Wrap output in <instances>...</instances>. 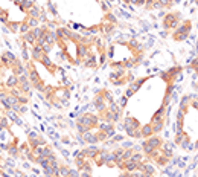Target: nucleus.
<instances>
[{
  "mask_svg": "<svg viewBox=\"0 0 198 177\" xmlns=\"http://www.w3.org/2000/svg\"><path fill=\"white\" fill-rule=\"evenodd\" d=\"M163 139L159 136V134H152L151 138H148V139H145V141L142 142V151L145 156H150L152 151H155V150H160L162 148V145H163Z\"/></svg>",
  "mask_w": 198,
  "mask_h": 177,
  "instance_id": "f257e3e1",
  "label": "nucleus"
},
{
  "mask_svg": "<svg viewBox=\"0 0 198 177\" xmlns=\"http://www.w3.org/2000/svg\"><path fill=\"white\" fill-rule=\"evenodd\" d=\"M181 23V14L178 11L174 12H168L163 15V20H162V24L166 31H174L178 24Z\"/></svg>",
  "mask_w": 198,
  "mask_h": 177,
  "instance_id": "f03ea898",
  "label": "nucleus"
},
{
  "mask_svg": "<svg viewBox=\"0 0 198 177\" xmlns=\"http://www.w3.org/2000/svg\"><path fill=\"white\" fill-rule=\"evenodd\" d=\"M190 29H192V23H190L189 20L181 22V23L178 24L174 31H172V38H174L175 41H183V40H186L187 38L189 32H190Z\"/></svg>",
  "mask_w": 198,
  "mask_h": 177,
  "instance_id": "7ed1b4c3",
  "label": "nucleus"
},
{
  "mask_svg": "<svg viewBox=\"0 0 198 177\" xmlns=\"http://www.w3.org/2000/svg\"><path fill=\"white\" fill-rule=\"evenodd\" d=\"M99 115H93V113H82L81 116H78L76 119V122L78 124H82V125H85L89 130H94V128H98V125H99Z\"/></svg>",
  "mask_w": 198,
  "mask_h": 177,
  "instance_id": "20e7f679",
  "label": "nucleus"
},
{
  "mask_svg": "<svg viewBox=\"0 0 198 177\" xmlns=\"http://www.w3.org/2000/svg\"><path fill=\"white\" fill-rule=\"evenodd\" d=\"M0 60H2V64H3L5 69H12L14 67V63L17 61V57H15V54L11 52V50H5V52L0 54Z\"/></svg>",
  "mask_w": 198,
  "mask_h": 177,
  "instance_id": "39448f33",
  "label": "nucleus"
},
{
  "mask_svg": "<svg viewBox=\"0 0 198 177\" xmlns=\"http://www.w3.org/2000/svg\"><path fill=\"white\" fill-rule=\"evenodd\" d=\"M146 80H148L146 76H143V78H139V80H134V81H133V83L128 86V89H127V92H125V96H127V98H131V96L136 93L139 89H142V86L146 83Z\"/></svg>",
  "mask_w": 198,
  "mask_h": 177,
  "instance_id": "423d86ee",
  "label": "nucleus"
},
{
  "mask_svg": "<svg viewBox=\"0 0 198 177\" xmlns=\"http://www.w3.org/2000/svg\"><path fill=\"white\" fill-rule=\"evenodd\" d=\"M181 72V67H171L169 70H166V72H163L160 76H162V80L163 81H166L168 84H174V81H175V78H177V75Z\"/></svg>",
  "mask_w": 198,
  "mask_h": 177,
  "instance_id": "0eeeda50",
  "label": "nucleus"
},
{
  "mask_svg": "<svg viewBox=\"0 0 198 177\" xmlns=\"http://www.w3.org/2000/svg\"><path fill=\"white\" fill-rule=\"evenodd\" d=\"M124 130H125V133L129 130H140V122L137 121L136 118H133V116H125V119H124Z\"/></svg>",
  "mask_w": 198,
  "mask_h": 177,
  "instance_id": "6e6552de",
  "label": "nucleus"
},
{
  "mask_svg": "<svg viewBox=\"0 0 198 177\" xmlns=\"http://www.w3.org/2000/svg\"><path fill=\"white\" fill-rule=\"evenodd\" d=\"M93 106L96 107V110H98L99 113L108 108V104L105 102L104 96H102V90H101L99 93H96V96H94V101H93Z\"/></svg>",
  "mask_w": 198,
  "mask_h": 177,
  "instance_id": "1a4fd4ad",
  "label": "nucleus"
},
{
  "mask_svg": "<svg viewBox=\"0 0 198 177\" xmlns=\"http://www.w3.org/2000/svg\"><path fill=\"white\" fill-rule=\"evenodd\" d=\"M89 54H90V46H87V44H84V43H78V44H76V58L78 60L82 61Z\"/></svg>",
  "mask_w": 198,
  "mask_h": 177,
  "instance_id": "9d476101",
  "label": "nucleus"
},
{
  "mask_svg": "<svg viewBox=\"0 0 198 177\" xmlns=\"http://www.w3.org/2000/svg\"><path fill=\"white\" fill-rule=\"evenodd\" d=\"M31 57L34 61H41V58L44 57V50H43V47L40 46L38 43H35L34 46H32V50H31Z\"/></svg>",
  "mask_w": 198,
  "mask_h": 177,
  "instance_id": "9b49d317",
  "label": "nucleus"
},
{
  "mask_svg": "<svg viewBox=\"0 0 198 177\" xmlns=\"http://www.w3.org/2000/svg\"><path fill=\"white\" fill-rule=\"evenodd\" d=\"M82 136V142L84 143H89V145H96V143H99L98 142V138H96V133H93V130H89L85 131Z\"/></svg>",
  "mask_w": 198,
  "mask_h": 177,
  "instance_id": "f8f14e48",
  "label": "nucleus"
},
{
  "mask_svg": "<svg viewBox=\"0 0 198 177\" xmlns=\"http://www.w3.org/2000/svg\"><path fill=\"white\" fill-rule=\"evenodd\" d=\"M12 73L14 75H17V76H20V75H23L24 72H29L26 69V64H24V61H20V60L17 58V61L14 63V67L11 69Z\"/></svg>",
  "mask_w": 198,
  "mask_h": 177,
  "instance_id": "ddd939ff",
  "label": "nucleus"
},
{
  "mask_svg": "<svg viewBox=\"0 0 198 177\" xmlns=\"http://www.w3.org/2000/svg\"><path fill=\"white\" fill-rule=\"evenodd\" d=\"M82 151H84V154H85V157H87V159L93 160L94 157H96V156L99 154L101 148H98L96 145H89V147H87V148H84Z\"/></svg>",
  "mask_w": 198,
  "mask_h": 177,
  "instance_id": "4468645a",
  "label": "nucleus"
},
{
  "mask_svg": "<svg viewBox=\"0 0 198 177\" xmlns=\"http://www.w3.org/2000/svg\"><path fill=\"white\" fill-rule=\"evenodd\" d=\"M40 63H41V64H43V66H44V67H46V69L50 72V73H55V72H57V69H58V67H57V66L52 63V60L49 58V55H47V54H44V57L41 58V61H40Z\"/></svg>",
  "mask_w": 198,
  "mask_h": 177,
  "instance_id": "2eb2a0df",
  "label": "nucleus"
},
{
  "mask_svg": "<svg viewBox=\"0 0 198 177\" xmlns=\"http://www.w3.org/2000/svg\"><path fill=\"white\" fill-rule=\"evenodd\" d=\"M29 81H31L32 86H35V84H38L40 81H41V80H40V75H38V70L35 69L34 64H32L31 69H29Z\"/></svg>",
  "mask_w": 198,
  "mask_h": 177,
  "instance_id": "dca6fc26",
  "label": "nucleus"
},
{
  "mask_svg": "<svg viewBox=\"0 0 198 177\" xmlns=\"http://www.w3.org/2000/svg\"><path fill=\"white\" fill-rule=\"evenodd\" d=\"M140 134H142V138H143V139L151 138L152 134H154V130H152L151 124H145V125H142V127H140Z\"/></svg>",
  "mask_w": 198,
  "mask_h": 177,
  "instance_id": "f3484780",
  "label": "nucleus"
},
{
  "mask_svg": "<svg viewBox=\"0 0 198 177\" xmlns=\"http://www.w3.org/2000/svg\"><path fill=\"white\" fill-rule=\"evenodd\" d=\"M22 40L26 41L29 46H34L35 43H37V37H35V34H34V31H32V29H31L29 32L23 34V35H22Z\"/></svg>",
  "mask_w": 198,
  "mask_h": 177,
  "instance_id": "a211bd4d",
  "label": "nucleus"
},
{
  "mask_svg": "<svg viewBox=\"0 0 198 177\" xmlns=\"http://www.w3.org/2000/svg\"><path fill=\"white\" fill-rule=\"evenodd\" d=\"M18 84H20V81H18V76L12 73V75H9V76H8V80H6L5 86H6L8 89H14V87H18Z\"/></svg>",
  "mask_w": 198,
  "mask_h": 177,
  "instance_id": "6ab92c4d",
  "label": "nucleus"
},
{
  "mask_svg": "<svg viewBox=\"0 0 198 177\" xmlns=\"http://www.w3.org/2000/svg\"><path fill=\"white\" fill-rule=\"evenodd\" d=\"M11 138H12V134H11V131H9V128H3V130L0 131V141H2V142L12 143L14 139H11Z\"/></svg>",
  "mask_w": 198,
  "mask_h": 177,
  "instance_id": "aec40b11",
  "label": "nucleus"
},
{
  "mask_svg": "<svg viewBox=\"0 0 198 177\" xmlns=\"http://www.w3.org/2000/svg\"><path fill=\"white\" fill-rule=\"evenodd\" d=\"M41 11H43L41 8H38L37 5H34V6H32L29 11L26 12V15H28V17H32V18H40V14H41Z\"/></svg>",
  "mask_w": 198,
  "mask_h": 177,
  "instance_id": "412c9836",
  "label": "nucleus"
},
{
  "mask_svg": "<svg viewBox=\"0 0 198 177\" xmlns=\"http://www.w3.org/2000/svg\"><path fill=\"white\" fill-rule=\"evenodd\" d=\"M137 169V164L134 162V160H125V165H124V171H128V173H133V171H136Z\"/></svg>",
  "mask_w": 198,
  "mask_h": 177,
  "instance_id": "4be33fe9",
  "label": "nucleus"
},
{
  "mask_svg": "<svg viewBox=\"0 0 198 177\" xmlns=\"http://www.w3.org/2000/svg\"><path fill=\"white\" fill-rule=\"evenodd\" d=\"M169 160H171L169 157H166L163 153H160V154H159V157H157L154 162H155V164H157L159 166H166L168 164H169Z\"/></svg>",
  "mask_w": 198,
  "mask_h": 177,
  "instance_id": "5701e85b",
  "label": "nucleus"
},
{
  "mask_svg": "<svg viewBox=\"0 0 198 177\" xmlns=\"http://www.w3.org/2000/svg\"><path fill=\"white\" fill-rule=\"evenodd\" d=\"M8 154H9L11 157H18V154H20V148L17 147V143H15V142H12L11 145H9V148H8Z\"/></svg>",
  "mask_w": 198,
  "mask_h": 177,
  "instance_id": "b1692460",
  "label": "nucleus"
},
{
  "mask_svg": "<svg viewBox=\"0 0 198 177\" xmlns=\"http://www.w3.org/2000/svg\"><path fill=\"white\" fill-rule=\"evenodd\" d=\"M20 23H22V22H9L6 26H8L9 32H12V34H17V32H20Z\"/></svg>",
  "mask_w": 198,
  "mask_h": 177,
  "instance_id": "393cba45",
  "label": "nucleus"
},
{
  "mask_svg": "<svg viewBox=\"0 0 198 177\" xmlns=\"http://www.w3.org/2000/svg\"><path fill=\"white\" fill-rule=\"evenodd\" d=\"M34 2H35V0H24V3L22 5V6H20V11L26 14V12L29 11V9H31V8H32V6L35 5Z\"/></svg>",
  "mask_w": 198,
  "mask_h": 177,
  "instance_id": "a878e982",
  "label": "nucleus"
},
{
  "mask_svg": "<svg viewBox=\"0 0 198 177\" xmlns=\"http://www.w3.org/2000/svg\"><path fill=\"white\" fill-rule=\"evenodd\" d=\"M96 138H98V142H105V141H108V134L105 133V131H102V130H98L96 128Z\"/></svg>",
  "mask_w": 198,
  "mask_h": 177,
  "instance_id": "bb28decb",
  "label": "nucleus"
},
{
  "mask_svg": "<svg viewBox=\"0 0 198 177\" xmlns=\"http://www.w3.org/2000/svg\"><path fill=\"white\" fill-rule=\"evenodd\" d=\"M102 96H104V99H105V102H107V104L114 102V98H113V93H111V92H108V90H102Z\"/></svg>",
  "mask_w": 198,
  "mask_h": 177,
  "instance_id": "cd10ccee",
  "label": "nucleus"
},
{
  "mask_svg": "<svg viewBox=\"0 0 198 177\" xmlns=\"http://www.w3.org/2000/svg\"><path fill=\"white\" fill-rule=\"evenodd\" d=\"M31 31V26H29V23H28V20L24 18L23 22L20 23V34L23 35V34H26V32H29Z\"/></svg>",
  "mask_w": 198,
  "mask_h": 177,
  "instance_id": "c85d7f7f",
  "label": "nucleus"
},
{
  "mask_svg": "<svg viewBox=\"0 0 198 177\" xmlns=\"http://www.w3.org/2000/svg\"><path fill=\"white\" fill-rule=\"evenodd\" d=\"M26 20H28V23H29V26H31V29H34V28H38L40 26V20L38 18H32V17H24Z\"/></svg>",
  "mask_w": 198,
  "mask_h": 177,
  "instance_id": "c756f323",
  "label": "nucleus"
},
{
  "mask_svg": "<svg viewBox=\"0 0 198 177\" xmlns=\"http://www.w3.org/2000/svg\"><path fill=\"white\" fill-rule=\"evenodd\" d=\"M59 176L63 177H69L70 176V168L67 165H61L59 166Z\"/></svg>",
  "mask_w": 198,
  "mask_h": 177,
  "instance_id": "7c9ffc66",
  "label": "nucleus"
},
{
  "mask_svg": "<svg viewBox=\"0 0 198 177\" xmlns=\"http://www.w3.org/2000/svg\"><path fill=\"white\" fill-rule=\"evenodd\" d=\"M9 95L15 96V98H20V96L23 95V92H22L20 87H14V89H9Z\"/></svg>",
  "mask_w": 198,
  "mask_h": 177,
  "instance_id": "2f4dec72",
  "label": "nucleus"
},
{
  "mask_svg": "<svg viewBox=\"0 0 198 177\" xmlns=\"http://www.w3.org/2000/svg\"><path fill=\"white\" fill-rule=\"evenodd\" d=\"M9 124H11V121H9V118L5 115L3 119L0 121V127H2V128H9Z\"/></svg>",
  "mask_w": 198,
  "mask_h": 177,
  "instance_id": "473e14b6",
  "label": "nucleus"
},
{
  "mask_svg": "<svg viewBox=\"0 0 198 177\" xmlns=\"http://www.w3.org/2000/svg\"><path fill=\"white\" fill-rule=\"evenodd\" d=\"M105 20L110 22V23H114V24L117 23V18L113 15V12H107V14H105Z\"/></svg>",
  "mask_w": 198,
  "mask_h": 177,
  "instance_id": "72a5a7b5",
  "label": "nucleus"
},
{
  "mask_svg": "<svg viewBox=\"0 0 198 177\" xmlns=\"http://www.w3.org/2000/svg\"><path fill=\"white\" fill-rule=\"evenodd\" d=\"M0 22L5 24L9 23V18H8V11H3L2 14H0Z\"/></svg>",
  "mask_w": 198,
  "mask_h": 177,
  "instance_id": "f704fd0d",
  "label": "nucleus"
},
{
  "mask_svg": "<svg viewBox=\"0 0 198 177\" xmlns=\"http://www.w3.org/2000/svg\"><path fill=\"white\" fill-rule=\"evenodd\" d=\"M18 102H20V104H22V106H26V104H28V102H29V95H22V96H20V98H18Z\"/></svg>",
  "mask_w": 198,
  "mask_h": 177,
  "instance_id": "c9c22d12",
  "label": "nucleus"
},
{
  "mask_svg": "<svg viewBox=\"0 0 198 177\" xmlns=\"http://www.w3.org/2000/svg\"><path fill=\"white\" fill-rule=\"evenodd\" d=\"M127 102H128V98H127V96H125V95H124V96H122V98H120V102H119V107H120V108H122V110H124V107L127 106Z\"/></svg>",
  "mask_w": 198,
  "mask_h": 177,
  "instance_id": "e433bc0d",
  "label": "nucleus"
},
{
  "mask_svg": "<svg viewBox=\"0 0 198 177\" xmlns=\"http://www.w3.org/2000/svg\"><path fill=\"white\" fill-rule=\"evenodd\" d=\"M145 3H146V0H131V5H136V6H142Z\"/></svg>",
  "mask_w": 198,
  "mask_h": 177,
  "instance_id": "4c0bfd02",
  "label": "nucleus"
},
{
  "mask_svg": "<svg viewBox=\"0 0 198 177\" xmlns=\"http://www.w3.org/2000/svg\"><path fill=\"white\" fill-rule=\"evenodd\" d=\"M9 145H11V143H6V142H2V143H0V148H2V151H8V148H9Z\"/></svg>",
  "mask_w": 198,
  "mask_h": 177,
  "instance_id": "58836bf2",
  "label": "nucleus"
},
{
  "mask_svg": "<svg viewBox=\"0 0 198 177\" xmlns=\"http://www.w3.org/2000/svg\"><path fill=\"white\" fill-rule=\"evenodd\" d=\"M107 3H108V2H105V0H104V2H101V8H102L105 12H108V9H110V6H108Z\"/></svg>",
  "mask_w": 198,
  "mask_h": 177,
  "instance_id": "ea45409f",
  "label": "nucleus"
},
{
  "mask_svg": "<svg viewBox=\"0 0 198 177\" xmlns=\"http://www.w3.org/2000/svg\"><path fill=\"white\" fill-rule=\"evenodd\" d=\"M113 141L114 142H122L124 141V136H122V134H116V136L113 138Z\"/></svg>",
  "mask_w": 198,
  "mask_h": 177,
  "instance_id": "a19ab883",
  "label": "nucleus"
},
{
  "mask_svg": "<svg viewBox=\"0 0 198 177\" xmlns=\"http://www.w3.org/2000/svg\"><path fill=\"white\" fill-rule=\"evenodd\" d=\"M12 3H14L15 6H18V8H20V6L24 3V0H12Z\"/></svg>",
  "mask_w": 198,
  "mask_h": 177,
  "instance_id": "79ce46f5",
  "label": "nucleus"
},
{
  "mask_svg": "<svg viewBox=\"0 0 198 177\" xmlns=\"http://www.w3.org/2000/svg\"><path fill=\"white\" fill-rule=\"evenodd\" d=\"M119 177H131V173H128V171H124V173H120V174H119Z\"/></svg>",
  "mask_w": 198,
  "mask_h": 177,
  "instance_id": "37998d69",
  "label": "nucleus"
},
{
  "mask_svg": "<svg viewBox=\"0 0 198 177\" xmlns=\"http://www.w3.org/2000/svg\"><path fill=\"white\" fill-rule=\"evenodd\" d=\"M81 177H92V173H89V171H81Z\"/></svg>",
  "mask_w": 198,
  "mask_h": 177,
  "instance_id": "c03bdc74",
  "label": "nucleus"
},
{
  "mask_svg": "<svg viewBox=\"0 0 198 177\" xmlns=\"http://www.w3.org/2000/svg\"><path fill=\"white\" fill-rule=\"evenodd\" d=\"M26 112H28V107L22 106V107H20V112H18V113H26Z\"/></svg>",
  "mask_w": 198,
  "mask_h": 177,
  "instance_id": "a18cd8bd",
  "label": "nucleus"
},
{
  "mask_svg": "<svg viewBox=\"0 0 198 177\" xmlns=\"http://www.w3.org/2000/svg\"><path fill=\"white\" fill-rule=\"evenodd\" d=\"M6 96H8V95L5 93V92H3V90H0V101H2V99H5V98H6Z\"/></svg>",
  "mask_w": 198,
  "mask_h": 177,
  "instance_id": "49530a36",
  "label": "nucleus"
},
{
  "mask_svg": "<svg viewBox=\"0 0 198 177\" xmlns=\"http://www.w3.org/2000/svg\"><path fill=\"white\" fill-rule=\"evenodd\" d=\"M63 142H64V143H69L70 139H69V138H63Z\"/></svg>",
  "mask_w": 198,
  "mask_h": 177,
  "instance_id": "de8ad7c7",
  "label": "nucleus"
},
{
  "mask_svg": "<svg viewBox=\"0 0 198 177\" xmlns=\"http://www.w3.org/2000/svg\"><path fill=\"white\" fill-rule=\"evenodd\" d=\"M3 116H5V112H2V110H0V121L3 119Z\"/></svg>",
  "mask_w": 198,
  "mask_h": 177,
  "instance_id": "09e8293b",
  "label": "nucleus"
},
{
  "mask_svg": "<svg viewBox=\"0 0 198 177\" xmlns=\"http://www.w3.org/2000/svg\"><path fill=\"white\" fill-rule=\"evenodd\" d=\"M2 176H3V177H11L9 174H6V173H3V171H2Z\"/></svg>",
  "mask_w": 198,
  "mask_h": 177,
  "instance_id": "8fccbe9b",
  "label": "nucleus"
},
{
  "mask_svg": "<svg viewBox=\"0 0 198 177\" xmlns=\"http://www.w3.org/2000/svg\"><path fill=\"white\" fill-rule=\"evenodd\" d=\"M2 69H5V67H3V64H2V60H0V73H2Z\"/></svg>",
  "mask_w": 198,
  "mask_h": 177,
  "instance_id": "3c124183",
  "label": "nucleus"
},
{
  "mask_svg": "<svg viewBox=\"0 0 198 177\" xmlns=\"http://www.w3.org/2000/svg\"><path fill=\"white\" fill-rule=\"evenodd\" d=\"M194 148H195V150H198V141L194 143Z\"/></svg>",
  "mask_w": 198,
  "mask_h": 177,
  "instance_id": "603ef678",
  "label": "nucleus"
},
{
  "mask_svg": "<svg viewBox=\"0 0 198 177\" xmlns=\"http://www.w3.org/2000/svg\"><path fill=\"white\" fill-rule=\"evenodd\" d=\"M0 168H2V159H0Z\"/></svg>",
  "mask_w": 198,
  "mask_h": 177,
  "instance_id": "864d4df0",
  "label": "nucleus"
},
{
  "mask_svg": "<svg viewBox=\"0 0 198 177\" xmlns=\"http://www.w3.org/2000/svg\"><path fill=\"white\" fill-rule=\"evenodd\" d=\"M2 12H3V9H2V8H0V14H2Z\"/></svg>",
  "mask_w": 198,
  "mask_h": 177,
  "instance_id": "5fc2aeb1",
  "label": "nucleus"
},
{
  "mask_svg": "<svg viewBox=\"0 0 198 177\" xmlns=\"http://www.w3.org/2000/svg\"><path fill=\"white\" fill-rule=\"evenodd\" d=\"M2 153H3V151H2V148H0V154H2Z\"/></svg>",
  "mask_w": 198,
  "mask_h": 177,
  "instance_id": "6e6d98bb",
  "label": "nucleus"
},
{
  "mask_svg": "<svg viewBox=\"0 0 198 177\" xmlns=\"http://www.w3.org/2000/svg\"><path fill=\"white\" fill-rule=\"evenodd\" d=\"M44 177H52V176H44Z\"/></svg>",
  "mask_w": 198,
  "mask_h": 177,
  "instance_id": "4d7b16f0",
  "label": "nucleus"
},
{
  "mask_svg": "<svg viewBox=\"0 0 198 177\" xmlns=\"http://www.w3.org/2000/svg\"><path fill=\"white\" fill-rule=\"evenodd\" d=\"M47 2H49V3H50V0H47Z\"/></svg>",
  "mask_w": 198,
  "mask_h": 177,
  "instance_id": "13d9d810",
  "label": "nucleus"
}]
</instances>
